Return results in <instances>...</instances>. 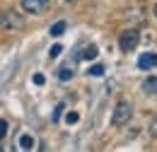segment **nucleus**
<instances>
[{
    "label": "nucleus",
    "instance_id": "1",
    "mask_svg": "<svg viewBox=\"0 0 157 152\" xmlns=\"http://www.w3.org/2000/svg\"><path fill=\"white\" fill-rule=\"evenodd\" d=\"M133 118V104L131 101H118L114 114H111V123L114 126H126Z\"/></svg>",
    "mask_w": 157,
    "mask_h": 152
},
{
    "label": "nucleus",
    "instance_id": "2",
    "mask_svg": "<svg viewBox=\"0 0 157 152\" xmlns=\"http://www.w3.org/2000/svg\"><path fill=\"white\" fill-rule=\"evenodd\" d=\"M22 27H24V19L15 10H5L0 15V29H5V32H20Z\"/></svg>",
    "mask_w": 157,
    "mask_h": 152
},
{
    "label": "nucleus",
    "instance_id": "3",
    "mask_svg": "<svg viewBox=\"0 0 157 152\" xmlns=\"http://www.w3.org/2000/svg\"><path fill=\"white\" fill-rule=\"evenodd\" d=\"M138 44H140V32H138V29H126V32L118 36V48L126 51V53L136 51Z\"/></svg>",
    "mask_w": 157,
    "mask_h": 152
},
{
    "label": "nucleus",
    "instance_id": "4",
    "mask_svg": "<svg viewBox=\"0 0 157 152\" xmlns=\"http://www.w3.org/2000/svg\"><path fill=\"white\" fill-rule=\"evenodd\" d=\"M51 7V0H22V10L29 15H44Z\"/></svg>",
    "mask_w": 157,
    "mask_h": 152
},
{
    "label": "nucleus",
    "instance_id": "5",
    "mask_svg": "<svg viewBox=\"0 0 157 152\" xmlns=\"http://www.w3.org/2000/svg\"><path fill=\"white\" fill-rule=\"evenodd\" d=\"M155 65H157L155 53H143V56L138 58V68H140V70H147V68H155Z\"/></svg>",
    "mask_w": 157,
    "mask_h": 152
},
{
    "label": "nucleus",
    "instance_id": "6",
    "mask_svg": "<svg viewBox=\"0 0 157 152\" xmlns=\"http://www.w3.org/2000/svg\"><path fill=\"white\" fill-rule=\"evenodd\" d=\"M143 92H145V94H150V97L157 94V77H147V80L143 82Z\"/></svg>",
    "mask_w": 157,
    "mask_h": 152
},
{
    "label": "nucleus",
    "instance_id": "7",
    "mask_svg": "<svg viewBox=\"0 0 157 152\" xmlns=\"http://www.w3.org/2000/svg\"><path fill=\"white\" fill-rule=\"evenodd\" d=\"M20 147L22 150H32V147H34V138H32V135H22L20 138Z\"/></svg>",
    "mask_w": 157,
    "mask_h": 152
},
{
    "label": "nucleus",
    "instance_id": "8",
    "mask_svg": "<svg viewBox=\"0 0 157 152\" xmlns=\"http://www.w3.org/2000/svg\"><path fill=\"white\" fill-rule=\"evenodd\" d=\"M73 68H60L58 70V80H63V82H68V80H73Z\"/></svg>",
    "mask_w": 157,
    "mask_h": 152
},
{
    "label": "nucleus",
    "instance_id": "9",
    "mask_svg": "<svg viewBox=\"0 0 157 152\" xmlns=\"http://www.w3.org/2000/svg\"><path fill=\"white\" fill-rule=\"evenodd\" d=\"M97 46H87V48H85V53H82V58H85V60H94V58H97Z\"/></svg>",
    "mask_w": 157,
    "mask_h": 152
},
{
    "label": "nucleus",
    "instance_id": "10",
    "mask_svg": "<svg viewBox=\"0 0 157 152\" xmlns=\"http://www.w3.org/2000/svg\"><path fill=\"white\" fill-rule=\"evenodd\" d=\"M65 32V22H56L53 27H51V36H60Z\"/></svg>",
    "mask_w": 157,
    "mask_h": 152
},
{
    "label": "nucleus",
    "instance_id": "11",
    "mask_svg": "<svg viewBox=\"0 0 157 152\" xmlns=\"http://www.w3.org/2000/svg\"><path fill=\"white\" fill-rule=\"evenodd\" d=\"M90 75H94V77H101V75H104V65H101V63H94V65L90 68Z\"/></svg>",
    "mask_w": 157,
    "mask_h": 152
},
{
    "label": "nucleus",
    "instance_id": "12",
    "mask_svg": "<svg viewBox=\"0 0 157 152\" xmlns=\"http://www.w3.org/2000/svg\"><path fill=\"white\" fill-rule=\"evenodd\" d=\"M60 51H63V46H60V44H53V46H51V51H48V56H51V58H58Z\"/></svg>",
    "mask_w": 157,
    "mask_h": 152
},
{
    "label": "nucleus",
    "instance_id": "13",
    "mask_svg": "<svg viewBox=\"0 0 157 152\" xmlns=\"http://www.w3.org/2000/svg\"><path fill=\"white\" fill-rule=\"evenodd\" d=\"M63 106H65V104H58V106H56V111H53V121H60V116H63Z\"/></svg>",
    "mask_w": 157,
    "mask_h": 152
},
{
    "label": "nucleus",
    "instance_id": "14",
    "mask_svg": "<svg viewBox=\"0 0 157 152\" xmlns=\"http://www.w3.org/2000/svg\"><path fill=\"white\" fill-rule=\"evenodd\" d=\"M5 135H7V121H2V118H0V140H2Z\"/></svg>",
    "mask_w": 157,
    "mask_h": 152
},
{
    "label": "nucleus",
    "instance_id": "15",
    "mask_svg": "<svg viewBox=\"0 0 157 152\" xmlns=\"http://www.w3.org/2000/svg\"><path fill=\"white\" fill-rule=\"evenodd\" d=\"M65 121H68V123H78V121H80V116L75 114V111H70V114L65 116Z\"/></svg>",
    "mask_w": 157,
    "mask_h": 152
},
{
    "label": "nucleus",
    "instance_id": "16",
    "mask_svg": "<svg viewBox=\"0 0 157 152\" xmlns=\"http://www.w3.org/2000/svg\"><path fill=\"white\" fill-rule=\"evenodd\" d=\"M44 82H46V77L41 75V73H36V75H34V85H44Z\"/></svg>",
    "mask_w": 157,
    "mask_h": 152
},
{
    "label": "nucleus",
    "instance_id": "17",
    "mask_svg": "<svg viewBox=\"0 0 157 152\" xmlns=\"http://www.w3.org/2000/svg\"><path fill=\"white\" fill-rule=\"evenodd\" d=\"M155 17H157V2H155Z\"/></svg>",
    "mask_w": 157,
    "mask_h": 152
},
{
    "label": "nucleus",
    "instance_id": "18",
    "mask_svg": "<svg viewBox=\"0 0 157 152\" xmlns=\"http://www.w3.org/2000/svg\"><path fill=\"white\" fill-rule=\"evenodd\" d=\"M65 2H75V0H65Z\"/></svg>",
    "mask_w": 157,
    "mask_h": 152
},
{
    "label": "nucleus",
    "instance_id": "19",
    "mask_svg": "<svg viewBox=\"0 0 157 152\" xmlns=\"http://www.w3.org/2000/svg\"><path fill=\"white\" fill-rule=\"evenodd\" d=\"M155 135H157V128H155Z\"/></svg>",
    "mask_w": 157,
    "mask_h": 152
}]
</instances>
